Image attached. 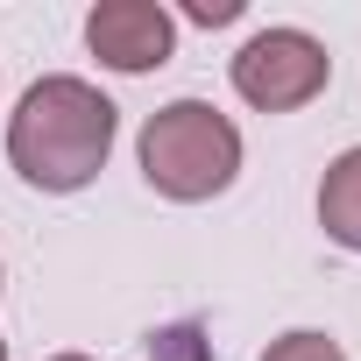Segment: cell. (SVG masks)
Listing matches in <instances>:
<instances>
[{
  "label": "cell",
  "instance_id": "obj_7",
  "mask_svg": "<svg viewBox=\"0 0 361 361\" xmlns=\"http://www.w3.org/2000/svg\"><path fill=\"white\" fill-rule=\"evenodd\" d=\"M185 15H192V22H206V29H220V22H234V15H241V0H192Z\"/></svg>",
  "mask_w": 361,
  "mask_h": 361
},
{
  "label": "cell",
  "instance_id": "obj_8",
  "mask_svg": "<svg viewBox=\"0 0 361 361\" xmlns=\"http://www.w3.org/2000/svg\"><path fill=\"white\" fill-rule=\"evenodd\" d=\"M50 361H92V354H50Z\"/></svg>",
  "mask_w": 361,
  "mask_h": 361
},
{
  "label": "cell",
  "instance_id": "obj_4",
  "mask_svg": "<svg viewBox=\"0 0 361 361\" xmlns=\"http://www.w3.org/2000/svg\"><path fill=\"white\" fill-rule=\"evenodd\" d=\"M85 50L106 71H156L177 57V15L163 0H99L85 15Z\"/></svg>",
  "mask_w": 361,
  "mask_h": 361
},
{
  "label": "cell",
  "instance_id": "obj_5",
  "mask_svg": "<svg viewBox=\"0 0 361 361\" xmlns=\"http://www.w3.org/2000/svg\"><path fill=\"white\" fill-rule=\"evenodd\" d=\"M319 227H326L333 248L361 255V142L340 149L326 163V177H319Z\"/></svg>",
  "mask_w": 361,
  "mask_h": 361
},
{
  "label": "cell",
  "instance_id": "obj_3",
  "mask_svg": "<svg viewBox=\"0 0 361 361\" xmlns=\"http://www.w3.org/2000/svg\"><path fill=\"white\" fill-rule=\"evenodd\" d=\"M227 78H234V92H241L255 114H298V106H312V99L326 92L333 57H326V43L305 36V29H255V36L234 50Z\"/></svg>",
  "mask_w": 361,
  "mask_h": 361
},
{
  "label": "cell",
  "instance_id": "obj_9",
  "mask_svg": "<svg viewBox=\"0 0 361 361\" xmlns=\"http://www.w3.org/2000/svg\"><path fill=\"white\" fill-rule=\"evenodd\" d=\"M0 361H8V340H0Z\"/></svg>",
  "mask_w": 361,
  "mask_h": 361
},
{
  "label": "cell",
  "instance_id": "obj_6",
  "mask_svg": "<svg viewBox=\"0 0 361 361\" xmlns=\"http://www.w3.org/2000/svg\"><path fill=\"white\" fill-rule=\"evenodd\" d=\"M262 361H347V354H340V340H333V333H312V326H298V333L269 340V347H262Z\"/></svg>",
  "mask_w": 361,
  "mask_h": 361
},
{
  "label": "cell",
  "instance_id": "obj_2",
  "mask_svg": "<svg viewBox=\"0 0 361 361\" xmlns=\"http://www.w3.org/2000/svg\"><path fill=\"white\" fill-rule=\"evenodd\" d=\"M142 177L149 192L177 199V206H199L220 199L234 177H241V128L213 106V99H170L142 121Z\"/></svg>",
  "mask_w": 361,
  "mask_h": 361
},
{
  "label": "cell",
  "instance_id": "obj_1",
  "mask_svg": "<svg viewBox=\"0 0 361 361\" xmlns=\"http://www.w3.org/2000/svg\"><path fill=\"white\" fill-rule=\"evenodd\" d=\"M114 128H121V106L99 85L57 71V78H36L8 114V163L36 192H85L114 156Z\"/></svg>",
  "mask_w": 361,
  "mask_h": 361
}]
</instances>
